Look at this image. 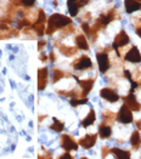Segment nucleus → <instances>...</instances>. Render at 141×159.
<instances>
[{
    "label": "nucleus",
    "instance_id": "nucleus-1",
    "mask_svg": "<svg viewBox=\"0 0 141 159\" xmlns=\"http://www.w3.org/2000/svg\"><path fill=\"white\" fill-rule=\"evenodd\" d=\"M69 25H72L71 17H67V16L61 15V13H52L51 16L49 17V20H48V27H46L45 33L48 35H52L56 30L66 28Z\"/></svg>",
    "mask_w": 141,
    "mask_h": 159
},
{
    "label": "nucleus",
    "instance_id": "nucleus-2",
    "mask_svg": "<svg viewBox=\"0 0 141 159\" xmlns=\"http://www.w3.org/2000/svg\"><path fill=\"white\" fill-rule=\"evenodd\" d=\"M48 23V20H46V15H45V11L43 9H39L38 12H37V17L34 20V22L32 23V26L29 27L34 33L35 35L38 37H43L44 33H45V25Z\"/></svg>",
    "mask_w": 141,
    "mask_h": 159
},
{
    "label": "nucleus",
    "instance_id": "nucleus-3",
    "mask_svg": "<svg viewBox=\"0 0 141 159\" xmlns=\"http://www.w3.org/2000/svg\"><path fill=\"white\" fill-rule=\"evenodd\" d=\"M115 119L118 120L122 124H130L134 121V117H133V111L129 108L127 105L123 103V106L120 107L119 112L115 114Z\"/></svg>",
    "mask_w": 141,
    "mask_h": 159
},
{
    "label": "nucleus",
    "instance_id": "nucleus-4",
    "mask_svg": "<svg viewBox=\"0 0 141 159\" xmlns=\"http://www.w3.org/2000/svg\"><path fill=\"white\" fill-rule=\"evenodd\" d=\"M96 61H97V65H99V70L102 74H105L111 68L110 56H108L107 51H105V50L96 53Z\"/></svg>",
    "mask_w": 141,
    "mask_h": 159
},
{
    "label": "nucleus",
    "instance_id": "nucleus-5",
    "mask_svg": "<svg viewBox=\"0 0 141 159\" xmlns=\"http://www.w3.org/2000/svg\"><path fill=\"white\" fill-rule=\"evenodd\" d=\"M130 43V38L127 34V32L124 29H122L117 35H115V40H113V44H112V49H115V51H118L119 49H123L125 48Z\"/></svg>",
    "mask_w": 141,
    "mask_h": 159
},
{
    "label": "nucleus",
    "instance_id": "nucleus-6",
    "mask_svg": "<svg viewBox=\"0 0 141 159\" xmlns=\"http://www.w3.org/2000/svg\"><path fill=\"white\" fill-rule=\"evenodd\" d=\"M72 67L76 70H87V69L92 68V62H91V58L89 56L82 55L80 57H78L77 60L72 63Z\"/></svg>",
    "mask_w": 141,
    "mask_h": 159
},
{
    "label": "nucleus",
    "instance_id": "nucleus-7",
    "mask_svg": "<svg viewBox=\"0 0 141 159\" xmlns=\"http://www.w3.org/2000/svg\"><path fill=\"white\" fill-rule=\"evenodd\" d=\"M60 145L63 148L64 151L67 152H71V151H77L78 149V143L77 141L71 136V135H67L63 134L61 135V139H60Z\"/></svg>",
    "mask_w": 141,
    "mask_h": 159
},
{
    "label": "nucleus",
    "instance_id": "nucleus-8",
    "mask_svg": "<svg viewBox=\"0 0 141 159\" xmlns=\"http://www.w3.org/2000/svg\"><path fill=\"white\" fill-rule=\"evenodd\" d=\"M89 2V0H67V7L68 12L72 17H76L79 12V9L85 6Z\"/></svg>",
    "mask_w": 141,
    "mask_h": 159
},
{
    "label": "nucleus",
    "instance_id": "nucleus-9",
    "mask_svg": "<svg viewBox=\"0 0 141 159\" xmlns=\"http://www.w3.org/2000/svg\"><path fill=\"white\" fill-rule=\"evenodd\" d=\"M123 57L127 62H130V63H140L141 62V53L135 45H133L128 51L123 55Z\"/></svg>",
    "mask_w": 141,
    "mask_h": 159
},
{
    "label": "nucleus",
    "instance_id": "nucleus-10",
    "mask_svg": "<svg viewBox=\"0 0 141 159\" xmlns=\"http://www.w3.org/2000/svg\"><path fill=\"white\" fill-rule=\"evenodd\" d=\"M49 83V69L46 67L38 69V90L43 91L45 90L46 85Z\"/></svg>",
    "mask_w": 141,
    "mask_h": 159
},
{
    "label": "nucleus",
    "instance_id": "nucleus-11",
    "mask_svg": "<svg viewBox=\"0 0 141 159\" xmlns=\"http://www.w3.org/2000/svg\"><path fill=\"white\" fill-rule=\"evenodd\" d=\"M100 96L102 97L105 101H107V102H111V103H115L117 102L120 97H119V95L117 93L115 90H113L112 88H103L100 90Z\"/></svg>",
    "mask_w": 141,
    "mask_h": 159
},
{
    "label": "nucleus",
    "instance_id": "nucleus-12",
    "mask_svg": "<svg viewBox=\"0 0 141 159\" xmlns=\"http://www.w3.org/2000/svg\"><path fill=\"white\" fill-rule=\"evenodd\" d=\"M123 102H124V105H127L133 112H139L141 109V105L139 103V101H138L136 96L134 95V93H129V95L124 96V97H123Z\"/></svg>",
    "mask_w": 141,
    "mask_h": 159
},
{
    "label": "nucleus",
    "instance_id": "nucleus-13",
    "mask_svg": "<svg viewBox=\"0 0 141 159\" xmlns=\"http://www.w3.org/2000/svg\"><path fill=\"white\" fill-rule=\"evenodd\" d=\"M96 141H97V135H95V134H87L85 136H83L79 140V146H82L84 149H89V148L95 146Z\"/></svg>",
    "mask_w": 141,
    "mask_h": 159
},
{
    "label": "nucleus",
    "instance_id": "nucleus-14",
    "mask_svg": "<svg viewBox=\"0 0 141 159\" xmlns=\"http://www.w3.org/2000/svg\"><path fill=\"white\" fill-rule=\"evenodd\" d=\"M82 89V96L83 97H87V95L92 90V86H94V83H95V78H91V79H78L76 78Z\"/></svg>",
    "mask_w": 141,
    "mask_h": 159
},
{
    "label": "nucleus",
    "instance_id": "nucleus-15",
    "mask_svg": "<svg viewBox=\"0 0 141 159\" xmlns=\"http://www.w3.org/2000/svg\"><path fill=\"white\" fill-rule=\"evenodd\" d=\"M112 135V124L107 123V121H102L99 126V136L102 140H107L110 139Z\"/></svg>",
    "mask_w": 141,
    "mask_h": 159
},
{
    "label": "nucleus",
    "instance_id": "nucleus-16",
    "mask_svg": "<svg viewBox=\"0 0 141 159\" xmlns=\"http://www.w3.org/2000/svg\"><path fill=\"white\" fill-rule=\"evenodd\" d=\"M124 6H125V11L128 13H133L141 10V2L138 0H124Z\"/></svg>",
    "mask_w": 141,
    "mask_h": 159
},
{
    "label": "nucleus",
    "instance_id": "nucleus-17",
    "mask_svg": "<svg viewBox=\"0 0 141 159\" xmlns=\"http://www.w3.org/2000/svg\"><path fill=\"white\" fill-rule=\"evenodd\" d=\"M74 41H76V45H77L78 49L84 50V51H88L89 50V43H88V39H87V35L79 33V34H77Z\"/></svg>",
    "mask_w": 141,
    "mask_h": 159
},
{
    "label": "nucleus",
    "instance_id": "nucleus-18",
    "mask_svg": "<svg viewBox=\"0 0 141 159\" xmlns=\"http://www.w3.org/2000/svg\"><path fill=\"white\" fill-rule=\"evenodd\" d=\"M110 152L115 156V158L117 159H130L131 158V153L129 151H124V149H120V148H112L110 149Z\"/></svg>",
    "mask_w": 141,
    "mask_h": 159
},
{
    "label": "nucleus",
    "instance_id": "nucleus-19",
    "mask_svg": "<svg viewBox=\"0 0 141 159\" xmlns=\"http://www.w3.org/2000/svg\"><path fill=\"white\" fill-rule=\"evenodd\" d=\"M95 120H96V113H95V109L91 108L89 111V113H88V116L82 120L80 124H82L83 128H89V126H91L95 123Z\"/></svg>",
    "mask_w": 141,
    "mask_h": 159
},
{
    "label": "nucleus",
    "instance_id": "nucleus-20",
    "mask_svg": "<svg viewBox=\"0 0 141 159\" xmlns=\"http://www.w3.org/2000/svg\"><path fill=\"white\" fill-rule=\"evenodd\" d=\"M130 143L133 146V149L136 151L141 145V135H140V130H135L131 133V136H130Z\"/></svg>",
    "mask_w": 141,
    "mask_h": 159
},
{
    "label": "nucleus",
    "instance_id": "nucleus-21",
    "mask_svg": "<svg viewBox=\"0 0 141 159\" xmlns=\"http://www.w3.org/2000/svg\"><path fill=\"white\" fill-rule=\"evenodd\" d=\"M59 50H60V52L64 55V56H67V57H71V56H73V55H76L78 51V48H73V46H66V45H60L59 46Z\"/></svg>",
    "mask_w": 141,
    "mask_h": 159
},
{
    "label": "nucleus",
    "instance_id": "nucleus-22",
    "mask_svg": "<svg viewBox=\"0 0 141 159\" xmlns=\"http://www.w3.org/2000/svg\"><path fill=\"white\" fill-rule=\"evenodd\" d=\"M64 77H66V72L61 70V69H59V68H54V69H52L51 83L52 84H55V83H57L59 80H61L62 78H64Z\"/></svg>",
    "mask_w": 141,
    "mask_h": 159
},
{
    "label": "nucleus",
    "instance_id": "nucleus-23",
    "mask_svg": "<svg viewBox=\"0 0 141 159\" xmlns=\"http://www.w3.org/2000/svg\"><path fill=\"white\" fill-rule=\"evenodd\" d=\"M52 121H54V123L50 125V129L54 130L55 133H61L64 128L63 123H62L61 120H59L57 118H55V117H52Z\"/></svg>",
    "mask_w": 141,
    "mask_h": 159
},
{
    "label": "nucleus",
    "instance_id": "nucleus-24",
    "mask_svg": "<svg viewBox=\"0 0 141 159\" xmlns=\"http://www.w3.org/2000/svg\"><path fill=\"white\" fill-rule=\"evenodd\" d=\"M13 5H22L27 9L35 5V0H13Z\"/></svg>",
    "mask_w": 141,
    "mask_h": 159
},
{
    "label": "nucleus",
    "instance_id": "nucleus-25",
    "mask_svg": "<svg viewBox=\"0 0 141 159\" xmlns=\"http://www.w3.org/2000/svg\"><path fill=\"white\" fill-rule=\"evenodd\" d=\"M88 102H89V100L87 97H73V98H71V105L73 107H78L79 105H85Z\"/></svg>",
    "mask_w": 141,
    "mask_h": 159
},
{
    "label": "nucleus",
    "instance_id": "nucleus-26",
    "mask_svg": "<svg viewBox=\"0 0 141 159\" xmlns=\"http://www.w3.org/2000/svg\"><path fill=\"white\" fill-rule=\"evenodd\" d=\"M38 158H48V159H51L52 158V153H51V152H49V151H46L45 148H41V151H40V153H39Z\"/></svg>",
    "mask_w": 141,
    "mask_h": 159
},
{
    "label": "nucleus",
    "instance_id": "nucleus-27",
    "mask_svg": "<svg viewBox=\"0 0 141 159\" xmlns=\"http://www.w3.org/2000/svg\"><path fill=\"white\" fill-rule=\"evenodd\" d=\"M45 46H46V40L45 39H40L38 41V50L39 51H43L44 49H45Z\"/></svg>",
    "mask_w": 141,
    "mask_h": 159
},
{
    "label": "nucleus",
    "instance_id": "nucleus-28",
    "mask_svg": "<svg viewBox=\"0 0 141 159\" xmlns=\"http://www.w3.org/2000/svg\"><path fill=\"white\" fill-rule=\"evenodd\" d=\"M73 158H74V157L71 154V152H67V151H66V153H63L62 156L59 157V159H73Z\"/></svg>",
    "mask_w": 141,
    "mask_h": 159
},
{
    "label": "nucleus",
    "instance_id": "nucleus-29",
    "mask_svg": "<svg viewBox=\"0 0 141 159\" xmlns=\"http://www.w3.org/2000/svg\"><path fill=\"white\" fill-rule=\"evenodd\" d=\"M49 57H50V61H51V62H55V61H56V55H55V51H51L50 55H49Z\"/></svg>",
    "mask_w": 141,
    "mask_h": 159
},
{
    "label": "nucleus",
    "instance_id": "nucleus-30",
    "mask_svg": "<svg viewBox=\"0 0 141 159\" xmlns=\"http://www.w3.org/2000/svg\"><path fill=\"white\" fill-rule=\"evenodd\" d=\"M107 152H110V148H108V147H103L102 148V157L103 158L107 156Z\"/></svg>",
    "mask_w": 141,
    "mask_h": 159
},
{
    "label": "nucleus",
    "instance_id": "nucleus-31",
    "mask_svg": "<svg viewBox=\"0 0 141 159\" xmlns=\"http://www.w3.org/2000/svg\"><path fill=\"white\" fill-rule=\"evenodd\" d=\"M39 60H40V61H43V62H46V61H48L46 55H45V53H41V55H40V57H39Z\"/></svg>",
    "mask_w": 141,
    "mask_h": 159
},
{
    "label": "nucleus",
    "instance_id": "nucleus-32",
    "mask_svg": "<svg viewBox=\"0 0 141 159\" xmlns=\"http://www.w3.org/2000/svg\"><path fill=\"white\" fill-rule=\"evenodd\" d=\"M135 33H136L139 37H141V26H136V27H135Z\"/></svg>",
    "mask_w": 141,
    "mask_h": 159
},
{
    "label": "nucleus",
    "instance_id": "nucleus-33",
    "mask_svg": "<svg viewBox=\"0 0 141 159\" xmlns=\"http://www.w3.org/2000/svg\"><path fill=\"white\" fill-rule=\"evenodd\" d=\"M136 128H138V130H141V119L136 121Z\"/></svg>",
    "mask_w": 141,
    "mask_h": 159
},
{
    "label": "nucleus",
    "instance_id": "nucleus-34",
    "mask_svg": "<svg viewBox=\"0 0 141 159\" xmlns=\"http://www.w3.org/2000/svg\"><path fill=\"white\" fill-rule=\"evenodd\" d=\"M45 118H46V116H40V117H39V121H43Z\"/></svg>",
    "mask_w": 141,
    "mask_h": 159
},
{
    "label": "nucleus",
    "instance_id": "nucleus-35",
    "mask_svg": "<svg viewBox=\"0 0 141 159\" xmlns=\"http://www.w3.org/2000/svg\"><path fill=\"white\" fill-rule=\"evenodd\" d=\"M138 1H140V2H141V0H138Z\"/></svg>",
    "mask_w": 141,
    "mask_h": 159
},
{
    "label": "nucleus",
    "instance_id": "nucleus-36",
    "mask_svg": "<svg viewBox=\"0 0 141 159\" xmlns=\"http://www.w3.org/2000/svg\"><path fill=\"white\" fill-rule=\"evenodd\" d=\"M140 86H141V84H140Z\"/></svg>",
    "mask_w": 141,
    "mask_h": 159
}]
</instances>
